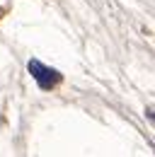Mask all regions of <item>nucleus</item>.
I'll return each mask as SVG.
<instances>
[{
	"instance_id": "nucleus-1",
	"label": "nucleus",
	"mask_w": 155,
	"mask_h": 157,
	"mask_svg": "<svg viewBox=\"0 0 155 157\" xmlns=\"http://www.w3.org/2000/svg\"><path fill=\"white\" fill-rule=\"evenodd\" d=\"M29 73H32V78L39 82L41 90H51V87H56L58 82H61V73L54 70V68H46V65L39 63V60H29Z\"/></svg>"
},
{
	"instance_id": "nucleus-2",
	"label": "nucleus",
	"mask_w": 155,
	"mask_h": 157,
	"mask_svg": "<svg viewBox=\"0 0 155 157\" xmlns=\"http://www.w3.org/2000/svg\"><path fill=\"white\" fill-rule=\"evenodd\" d=\"M148 116H150V118H153V121H155V111H148Z\"/></svg>"
}]
</instances>
